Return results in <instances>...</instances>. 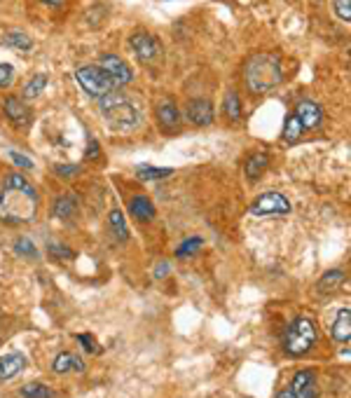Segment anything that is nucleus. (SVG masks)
<instances>
[{
  "label": "nucleus",
  "instance_id": "f257e3e1",
  "mask_svg": "<svg viewBox=\"0 0 351 398\" xmlns=\"http://www.w3.org/2000/svg\"><path fill=\"white\" fill-rule=\"evenodd\" d=\"M38 211V192L21 174L5 176V186L0 192V221L19 225L31 223Z\"/></svg>",
  "mask_w": 351,
  "mask_h": 398
},
{
  "label": "nucleus",
  "instance_id": "f03ea898",
  "mask_svg": "<svg viewBox=\"0 0 351 398\" xmlns=\"http://www.w3.org/2000/svg\"><path fill=\"white\" fill-rule=\"evenodd\" d=\"M283 80V68L274 54H255L243 68V82L253 94H265Z\"/></svg>",
  "mask_w": 351,
  "mask_h": 398
},
{
  "label": "nucleus",
  "instance_id": "7ed1b4c3",
  "mask_svg": "<svg viewBox=\"0 0 351 398\" xmlns=\"http://www.w3.org/2000/svg\"><path fill=\"white\" fill-rule=\"evenodd\" d=\"M99 110L117 132H134L141 127V112L124 94L110 92L99 99Z\"/></svg>",
  "mask_w": 351,
  "mask_h": 398
},
{
  "label": "nucleus",
  "instance_id": "20e7f679",
  "mask_svg": "<svg viewBox=\"0 0 351 398\" xmlns=\"http://www.w3.org/2000/svg\"><path fill=\"white\" fill-rule=\"evenodd\" d=\"M317 324L307 317H297L293 324L285 328L283 335V352L290 356H305L309 349L317 344Z\"/></svg>",
  "mask_w": 351,
  "mask_h": 398
},
{
  "label": "nucleus",
  "instance_id": "39448f33",
  "mask_svg": "<svg viewBox=\"0 0 351 398\" xmlns=\"http://www.w3.org/2000/svg\"><path fill=\"white\" fill-rule=\"evenodd\" d=\"M75 80L77 85L82 87V92L89 94V97L94 99H101L106 97V94L115 92L117 85L110 80V75L106 73L101 66H82L75 70Z\"/></svg>",
  "mask_w": 351,
  "mask_h": 398
},
{
  "label": "nucleus",
  "instance_id": "423d86ee",
  "mask_svg": "<svg viewBox=\"0 0 351 398\" xmlns=\"http://www.w3.org/2000/svg\"><path fill=\"white\" fill-rule=\"evenodd\" d=\"M290 211V201L281 192H265L248 206L253 216H285Z\"/></svg>",
  "mask_w": 351,
  "mask_h": 398
},
{
  "label": "nucleus",
  "instance_id": "0eeeda50",
  "mask_svg": "<svg viewBox=\"0 0 351 398\" xmlns=\"http://www.w3.org/2000/svg\"><path fill=\"white\" fill-rule=\"evenodd\" d=\"M129 45H132L134 54L141 59L143 63H159L162 61V43H159L157 38H152V35L148 33H134L132 40H129Z\"/></svg>",
  "mask_w": 351,
  "mask_h": 398
},
{
  "label": "nucleus",
  "instance_id": "6e6552de",
  "mask_svg": "<svg viewBox=\"0 0 351 398\" xmlns=\"http://www.w3.org/2000/svg\"><path fill=\"white\" fill-rule=\"evenodd\" d=\"M101 68L110 75V80L115 82L117 87L129 85V82H132V68H129V63L117 54H103V57H101Z\"/></svg>",
  "mask_w": 351,
  "mask_h": 398
},
{
  "label": "nucleus",
  "instance_id": "1a4fd4ad",
  "mask_svg": "<svg viewBox=\"0 0 351 398\" xmlns=\"http://www.w3.org/2000/svg\"><path fill=\"white\" fill-rule=\"evenodd\" d=\"M185 117L188 122L197 124V127H209L216 117V110H213V103L209 99H192L185 106Z\"/></svg>",
  "mask_w": 351,
  "mask_h": 398
},
{
  "label": "nucleus",
  "instance_id": "9d476101",
  "mask_svg": "<svg viewBox=\"0 0 351 398\" xmlns=\"http://www.w3.org/2000/svg\"><path fill=\"white\" fill-rule=\"evenodd\" d=\"M290 394L295 398H319V379L312 370L295 372L293 382H290Z\"/></svg>",
  "mask_w": 351,
  "mask_h": 398
},
{
  "label": "nucleus",
  "instance_id": "9b49d317",
  "mask_svg": "<svg viewBox=\"0 0 351 398\" xmlns=\"http://www.w3.org/2000/svg\"><path fill=\"white\" fill-rule=\"evenodd\" d=\"M3 110L5 115L10 117L12 124L19 129H26L28 124H31V110L23 106V101L19 97H8L3 101Z\"/></svg>",
  "mask_w": 351,
  "mask_h": 398
},
{
  "label": "nucleus",
  "instance_id": "f8f14e48",
  "mask_svg": "<svg viewBox=\"0 0 351 398\" xmlns=\"http://www.w3.org/2000/svg\"><path fill=\"white\" fill-rule=\"evenodd\" d=\"M295 117L300 120L302 129H319L321 122H323V110H321V106L314 103V101H300Z\"/></svg>",
  "mask_w": 351,
  "mask_h": 398
},
{
  "label": "nucleus",
  "instance_id": "ddd939ff",
  "mask_svg": "<svg viewBox=\"0 0 351 398\" xmlns=\"http://www.w3.org/2000/svg\"><path fill=\"white\" fill-rule=\"evenodd\" d=\"M26 368V356L19 352H12L0 356V382H8V379L17 377Z\"/></svg>",
  "mask_w": 351,
  "mask_h": 398
},
{
  "label": "nucleus",
  "instance_id": "4468645a",
  "mask_svg": "<svg viewBox=\"0 0 351 398\" xmlns=\"http://www.w3.org/2000/svg\"><path fill=\"white\" fill-rule=\"evenodd\" d=\"M52 370L59 372V375H66V372H85V361L75 354L63 352L52 361Z\"/></svg>",
  "mask_w": 351,
  "mask_h": 398
},
{
  "label": "nucleus",
  "instance_id": "2eb2a0df",
  "mask_svg": "<svg viewBox=\"0 0 351 398\" xmlns=\"http://www.w3.org/2000/svg\"><path fill=\"white\" fill-rule=\"evenodd\" d=\"M330 335H332V340L340 342V344H342V342H344V344L349 342V337H351V314H349L347 307H344V310H340V314H337L335 324H332Z\"/></svg>",
  "mask_w": 351,
  "mask_h": 398
},
{
  "label": "nucleus",
  "instance_id": "dca6fc26",
  "mask_svg": "<svg viewBox=\"0 0 351 398\" xmlns=\"http://www.w3.org/2000/svg\"><path fill=\"white\" fill-rule=\"evenodd\" d=\"M344 279H347V275H344V270H332L328 272V275H323V279L317 283V293L319 295H332L337 288L344 283Z\"/></svg>",
  "mask_w": 351,
  "mask_h": 398
},
{
  "label": "nucleus",
  "instance_id": "f3484780",
  "mask_svg": "<svg viewBox=\"0 0 351 398\" xmlns=\"http://www.w3.org/2000/svg\"><path fill=\"white\" fill-rule=\"evenodd\" d=\"M129 211H132V216L139 218L141 223H148L154 218V204L148 197H143V195H139V197L132 199V204H129Z\"/></svg>",
  "mask_w": 351,
  "mask_h": 398
},
{
  "label": "nucleus",
  "instance_id": "a211bd4d",
  "mask_svg": "<svg viewBox=\"0 0 351 398\" xmlns=\"http://www.w3.org/2000/svg\"><path fill=\"white\" fill-rule=\"evenodd\" d=\"M157 117H159V124L166 127V129H174L176 124L181 122V112H178L176 103H171V101H164V103H159Z\"/></svg>",
  "mask_w": 351,
  "mask_h": 398
},
{
  "label": "nucleus",
  "instance_id": "6ab92c4d",
  "mask_svg": "<svg viewBox=\"0 0 351 398\" xmlns=\"http://www.w3.org/2000/svg\"><path fill=\"white\" fill-rule=\"evenodd\" d=\"M75 211H77V201H75V197H59L57 201H54V206H52V216L54 218H59V221H68V218H73L75 216Z\"/></svg>",
  "mask_w": 351,
  "mask_h": 398
},
{
  "label": "nucleus",
  "instance_id": "aec40b11",
  "mask_svg": "<svg viewBox=\"0 0 351 398\" xmlns=\"http://www.w3.org/2000/svg\"><path fill=\"white\" fill-rule=\"evenodd\" d=\"M5 45L12 47V50H19V52H31L33 50V40L21 31H10L8 35H5Z\"/></svg>",
  "mask_w": 351,
  "mask_h": 398
},
{
  "label": "nucleus",
  "instance_id": "412c9836",
  "mask_svg": "<svg viewBox=\"0 0 351 398\" xmlns=\"http://www.w3.org/2000/svg\"><path fill=\"white\" fill-rule=\"evenodd\" d=\"M267 164H270V159H267V155H263V152H258V155L248 157V162H246V176L251 178V181H258V178L263 176V171L267 169Z\"/></svg>",
  "mask_w": 351,
  "mask_h": 398
},
{
  "label": "nucleus",
  "instance_id": "4be33fe9",
  "mask_svg": "<svg viewBox=\"0 0 351 398\" xmlns=\"http://www.w3.org/2000/svg\"><path fill=\"white\" fill-rule=\"evenodd\" d=\"M171 174H174V169H159V166H148V164L136 169L139 181H159V178H169Z\"/></svg>",
  "mask_w": 351,
  "mask_h": 398
},
{
  "label": "nucleus",
  "instance_id": "5701e85b",
  "mask_svg": "<svg viewBox=\"0 0 351 398\" xmlns=\"http://www.w3.org/2000/svg\"><path fill=\"white\" fill-rule=\"evenodd\" d=\"M110 230H112V235H115V239H120V241H127V237H129V228H127V221H124V216H122V211H110Z\"/></svg>",
  "mask_w": 351,
  "mask_h": 398
},
{
  "label": "nucleus",
  "instance_id": "b1692460",
  "mask_svg": "<svg viewBox=\"0 0 351 398\" xmlns=\"http://www.w3.org/2000/svg\"><path fill=\"white\" fill-rule=\"evenodd\" d=\"M45 87H47V75H43V73L33 75V78L28 80V85L23 87V97H26V99H35V97H40Z\"/></svg>",
  "mask_w": 351,
  "mask_h": 398
},
{
  "label": "nucleus",
  "instance_id": "393cba45",
  "mask_svg": "<svg viewBox=\"0 0 351 398\" xmlns=\"http://www.w3.org/2000/svg\"><path fill=\"white\" fill-rule=\"evenodd\" d=\"M302 124L300 120H297L295 115H290L288 120H285V127H283V139L288 141V143H295V141H300V136H302Z\"/></svg>",
  "mask_w": 351,
  "mask_h": 398
},
{
  "label": "nucleus",
  "instance_id": "a878e982",
  "mask_svg": "<svg viewBox=\"0 0 351 398\" xmlns=\"http://www.w3.org/2000/svg\"><path fill=\"white\" fill-rule=\"evenodd\" d=\"M19 394H21V398H52L50 387H45V384H38V382L23 384Z\"/></svg>",
  "mask_w": 351,
  "mask_h": 398
},
{
  "label": "nucleus",
  "instance_id": "bb28decb",
  "mask_svg": "<svg viewBox=\"0 0 351 398\" xmlns=\"http://www.w3.org/2000/svg\"><path fill=\"white\" fill-rule=\"evenodd\" d=\"M225 112L230 115V120H239L241 117V106H239V97L234 92H230L225 97Z\"/></svg>",
  "mask_w": 351,
  "mask_h": 398
},
{
  "label": "nucleus",
  "instance_id": "cd10ccee",
  "mask_svg": "<svg viewBox=\"0 0 351 398\" xmlns=\"http://www.w3.org/2000/svg\"><path fill=\"white\" fill-rule=\"evenodd\" d=\"M14 251H17V255H26V258H38V248H35V243L28 239V237H21V239L14 243Z\"/></svg>",
  "mask_w": 351,
  "mask_h": 398
},
{
  "label": "nucleus",
  "instance_id": "c85d7f7f",
  "mask_svg": "<svg viewBox=\"0 0 351 398\" xmlns=\"http://www.w3.org/2000/svg\"><path fill=\"white\" fill-rule=\"evenodd\" d=\"M201 237H194V239H188V241H183L181 246L176 248V255L178 258H188V255H192L197 248H201Z\"/></svg>",
  "mask_w": 351,
  "mask_h": 398
},
{
  "label": "nucleus",
  "instance_id": "c756f323",
  "mask_svg": "<svg viewBox=\"0 0 351 398\" xmlns=\"http://www.w3.org/2000/svg\"><path fill=\"white\" fill-rule=\"evenodd\" d=\"M47 253L54 255V258H63V260H73L75 258V251L68 246H59V243H50L47 246Z\"/></svg>",
  "mask_w": 351,
  "mask_h": 398
},
{
  "label": "nucleus",
  "instance_id": "7c9ffc66",
  "mask_svg": "<svg viewBox=\"0 0 351 398\" xmlns=\"http://www.w3.org/2000/svg\"><path fill=\"white\" fill-rule=\"evenodd\" d=\"M77 342L82 344V347L87 349L89 354H97V352H101V344L94 340L92 335H89V332H82V335H77Z\"/></svg>",
  "mask_w": 351,
  "mask_h": 398
},
{
  "label": "nucleus",
  "instance_id": "2f4dec72",
  "mask_svg": "<svg viewBox=\"0 0 351 398\" xmlns=\"http://www.w3.org/2000/svg\"><path fill=\"white\" fill-rule=\"evenodd\" d=\"M12 80H14V68H12V63H0V89L10 87Z\"/></svg>",
  "mask_w": 351,
  "mask_h": 398
},
{
  "label": "nucleus",
  "instance_id": "473e14b6",
  "mask_svg": "<svg viewBox=\"0 0 351 398\" xmlns=\"http://www.w3.org/2000/svg\"><path fill=\"white\" fill-rule=\"evenodd\" d=\"M335 14L340 17L342 21L351 19V0H335Z\"/></svg>",
  "mask_w": 351,
  "mask_h": 398
},
{
  "label": "nucleus",
  "instance_id": "72a5a7b5",
  "mask_svg": "<svg viewBox=\"0 0 351 398\" xmlns=\"http://www.w3.org/2000/svg\"><path fill=\"white\" fill-rule=\"evenodd\" d=\"M8 157L14 162L19 169H33V162H31V157H26V155H21V152H17V150H10L8 152Z\"/></svg>",
  "mask_w": 351,
  "mask_h": 398
},
{
  "label": "nucleus",
  "instance_id": "f704fd0d",
  "mask_svg": "<svg viewBox=\"0 0 351 398\" xmlns=\"http://www.w3.org/2000/svg\"><path fill=\"white\" fill-rule=\"evenodd\" d=\"M54 174H59V176H75V174H80V166L61 164V166H54Z\"/></svg>",
  "mask_w": 351,
  "mask_h": 398
},
{
  "label": "nucleus",
  "instance_id": "c9c22d12",
  "mask_svg": "<svg viewBox=\"0 0 351 398\" xmlns=\"http://www.w3.org/2000/svg\"><path fill=\"white\" fill-rule=\"evenodd\" d=\"M99 155V143L97 141H89V150H87V159L97 157Z\"/></svg>",
  "mask_w": 351,
  "mask_h": 398
},
{
  "label": "nucleus",
  "instance_id": "e433bc0d",
  "mask_svg": "<svg viewBox=\"0 0 351 398\" xmlns=\"http://www.w3.org/2000/svg\"><path fill=\"white\" fill-rule=\"evenodd\" d=\"M166 272H169V265H166V263H159V265H157V270H154V277L162 279V277H166Z\"/></svg>",
  "mask_w": 351,
  "mask_h": 398
},
{
  "label": "nucleus",
  "instance_id": "4c0bfd02",
  "mask_svg": "<svg viewBox=\"0 0 351 398\" xmlns=\"http://www.w3.org/2000/svg\"><path fill=\"white\" fill-rule=\"evenodd\" d=\"M277 398H295V396L290 394V389H288V391H279V394H277Z\"/></svg>",
  "mask_w": 351,
  "mask_h": 398
},
{
  "label": "nucleus",
  "instance_id": "58836bf2",
  "mask_svg": "<svg viewBox=\"0 0 351 398\" xmlns=\"http://www.w3.org/2000/svg\"><path fill=\"white\" fill-rule=\"evenodd\" d=\"M40 3H47V5H59V3H63V0H40Z\"/></svg>",
  "mask_w": 351,
  "mask_h": 398
}]
</instances>
